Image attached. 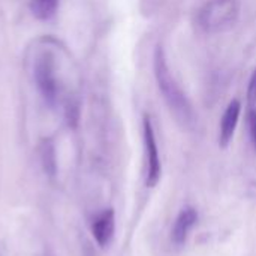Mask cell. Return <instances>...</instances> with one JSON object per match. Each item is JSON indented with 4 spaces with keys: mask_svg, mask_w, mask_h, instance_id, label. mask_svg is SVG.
Masks as SVG:
<instances>
[{
    "mask_svg": "<svg viewBox=\"0 0 256 256\" xmlns=\"http://www.w3.org/2000/svg\"><path fill=\"white\" fill-rule=\"evenodd\" d=\"M153 69H154V78H156L159 92L162 93L164 100L166 102L168 108L176 116V118L186 126L194 123L195 114H194L192 105L189 99L186 98L184 92L177 84L176 78L172 76L170 66L166 63V56H165L162 45H158L154 50Z\"/></svg>",
    "mask_w": 256,
    "mask_h": 256,
    "instance_id": "cell-1",
    "label": "cell"
},
{
    "mask_svg": "<svg viewBox=\"0 0 256 256\" xmlns=\"http://www.w3.org/2000/svg\"><path fill=\"white\" fill-rule=\"evenodd\" d=\"M240 0H208L198 12V24L206 33L231 30L240 16Z\"/></svg>",
    "mask_w": 256,
    "mask_h": 256,
    "instance_id": "cell-2",
    "label": "cell"
},
{
    "mask_svg": "<svg viewBox=\"0 0 256 256\" xmlns=\"http://www.w3.org/2000/svg\"><path fill=\"white\" fill-rule=\"evenodd\" d=\"M33 80L45 104L56 106L60 99V84L56 75V63L51 51H42L33 62Z\"/></svg>",
    "mask_w": 256,
    "mask_h": 256,
    "instance_id": "cell-3",
    "label": "cell"
},
{
    "mask_svg": "<svg viewBox=\"0 0 256 256\" xmlns=\"http://www.w3.org/2000/svg\"><path fill=\"white\" fill-rule=\"evenodd\" d=\"M142 129H144V144H146V159H147V177L146 184L148 188H154L162 176V165L159 158V148L156 142L154 129L152 124V120L148 116H144L142 120Z\"/></svg>",
    "mask_w": 256,
    "mask_h": 256,
    "instance_id": "cell-4",
    "label": "cell"
},
{
    "mask_svg": "<svg viewBox=\"0 0 256 256\" xmlns=\"http://www.w3.org/2000/svg\"><path fill=\"white\" fill-rule=\"evenodd\" d=\"M240 114H242V102L238 99L231 100L220 118V126H219V146L222 148H226L232 141L240 120Z\"/></svg>",
    "mask_w": 256,
    "mask_h": 256,
    "instance_id": "cell-5",
    "label": "cell"
},
{
    "mask_svg": "<svg viewBox=\"0 0 256 256\" xmlns=\"http://www.w3.org/2000/svg\"><path fill=\"white\" fill-rule=\"evenodd\" d=\"M116 232V213L112 208H106L99 213L92 224V234L100 248H106Z\"/></svg>",
    "mask_w": 256,
    "mask_h": 256,
    "instance_id": "cell-6",
    "label": "cell"
},
{
    "mask_svg": "<svg viewBox=\"0 0 256 256\" xmlns=\"http://www.w3.org/2000/svg\"><path fill=\"white\" fill-rule=\"evenodd\" d=\"M196 222H198V212L194 207L183 208L178 213V216L174 222L172 231H171V238H172L174 244H177V246L184 244L189 237V232L196 225Z\"/></svg>",
    "mask_w": 256,
    "mask_h": 256,
    "instance_id": "cell-7",
    "label": "cell"
},
{
    "mask_svg": "<svg viewBox=\"0 0 256 256\" xmlns=\"http://www.w3.org/2000/svg\"><path fill=\"white\" fill-rule=\"evenodd\" d=\"M58 4H60V0H30L28 8L36 20L48 21L56 15Z\"/></svg>",
    "mask_w": 256,
    "mask_h": 256,
    "instance_id": "cell-8",
    "label": "cell"
},
{
    "mask_svg": "<svg viewBox=\"0 0 256 256\" xmlns=\"http://www.w3.org/2000/svg\"><path fill=\"white\" fill-rule=\"evenodd\" d=\"M40 154H42V162H44L45 171L52 174L54 170H56V159H54V147H52L51 141H44L42 142Z\"/></svg>",
    "mask_w": 256,
    "mask_h": 256,
    "instance_id": "cell-9",
    "label": "cell"
},
{
    "mask_svg": "<svg viewBox=\"0 0 256 256\" xmlns=\"http://www.w3.org/2000/svg\"><path fill=\"white\" fill-rule=\"evenodd\" d=\"M248 99L250 104H254L256 100V69L254 70L250 81H249V87H248Z\"/></svg>",
    "mask_w": 256,
    "mask_h": 256,
    "instance_id": "cell-10",
    "label": "cell"
},
{
    "mask_svg": "<svg viewBox=\"0 0 256 256\" xmlns=\"http://www.w3.org/2000/svg\"><path fill=\"white\" fill-rule=\"evenodd\" d=\"M250 132H252V138L256 147V111H252L250 114Z\"/></svg>",
    "mask_w": 256,
    "mask_h": 256,
    "instance_id": "cell-11",
    "label": "cell"
}]
</instances>
